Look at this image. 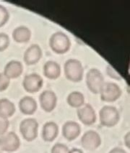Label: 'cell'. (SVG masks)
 Masks as SVG:
<instances>
[{"instance_id": "6da1fadb", "label": "cell", "mask_w": 130, "mask_h": 153, "mask_svg": "<svg viewBox=\"0 0 130 153\" xmlns=\"http://www.w3.org/2000/svg\"><path fill=\"white\" fill-rule=\"evenodd\" d=\"M49 45L55 53L64 54L70 48L71 42L69 37L62 32H56L50 37Z\"/></svg>"}, {"instance_id": "7a4b0ae2", "label": "cell", "mask_w": 130, "mask_h": 153, "mask_svg": "<svg viewBox=\"0 0 130 153\" xmlns=\"http://www.w3.org/2000/svg\"><path fill=\"white\" fill-rule=\"evenodd\" d=\"M66 78L72 82H80L83 77L84 69L80 60L69 59L66 61L64 67Z\"/></svg>"}, {"instance_id": "3957f363", "label": "cell", "mask_w": 130, "mask_h": 153, "mask_svg": "<svg viewBox=\"0 0 130 153\" xmlns=\"http://www.w3.org/2000/svg\"><path fill=\"white\" fill-rule=\"evenodd\" d=\"M120 115L117 108L112 106H104L99 111V120L101 125L113 127L118 124Z\"/></svg>"}, {"instance_id": "277c9868", "label": "cell", "mask_w": 130, "mask_h": 153, "mask_svg": "<svg viewBox=\"0 0 130 153\" xmlns=\"http://www.w3.org/2000/svg\"><path fill=\"white\" fill-rule=\"evenodd\" d=\"M104 83V77L99 70L91 68L87 73L86 84L92 93L95 94H100Z\"/></svg>"}, {"instance_id": "5b68a950", "label": "cell", "mask_w": 130, "mask_h": 153, "mask_svg": "<svg viewBox=\"0 0 130 153\" xmlns=\"http://www.w3.org/2000/svg\"><path fill=\"white\" fill-rule=\"evenodd\" d=\"M20 131L26 141H33L38 137V122L33 118L25 119L20 124Z\"/></svg>"}, {"instance_id": "8992f818", "label": "cell", "mask_w": 130, "mask_h": 153, "mask_svg": "<svg viewBox=\"0 0 130 153\" xmlns=\"http://www.w3.org/2000/svg\"><path fill=\"white\" fill-rule=\"evenodd\" d=\"M122 94L120 87L112 82H105L100 92L101 100L105 102H114L120 98Z\"/></svg>"}, {"instance_id": "52a82bcc", "label": "cell", "mask_w": 130, "mask_h": 153, "mask_svg": "<svg viewBox=\"0 0 130 153\" xmlns=\"http://www.w3.org/2000/svg\"><path fill=\"white\" fill-rule=\"evenodd\" d=\"M20 146V140L14 131L5 133L0 137V148L8 152H15Z\"/></svg>"}, {"instance_id": "ba28073f", "label": "cell", "mask_w": 130, "mask_h": 153, "mask_svg": "<svg viewBox=\"0 0 130 153\" xmlns=\"http://www.w3.org/2000/svg\"><path fill=\"white\" fill-rule=\"evenodd\" d=\"M101 144V136L95 131L89 130L86 131L81 138L82 147L87 150H95V149L98 148Z\"/></svg>"}, {"instance_id": "9c48e42d", "label": "cell", "mask_w": 130, "mask_h": 153, "mask_svg": "<svg viewBox=\"0 0 130 153\" xmlns=\"http://www.w3.org/2000/svg\"><path fill=\"white\" fill-rule=\"evenodd\" d=\"M78 119L85 125H92L96 122V113L90 104H85L77 111Z\"/></svg>"}, {"instance_id": "30bf717a", "label": "cell", "mask_w": 130, "mask_h": 153, "mask_svg": "<svg viewBox=\"0 0 130 153\" xmlns=\"http://www.w3.org/2000/svg\"><path fill=\"white\" fill-rule=\"evenodd\" d=\"M44 84L42 77L37 74H31L26 75L23 81L24 89L29 93L38 92L42 88Z\"/></svg>"}, {"instance_id": "8fae6325", "label": "cell", "mask_w": 130, "mask_h": 153, "mask_svg": "<svg viewBox=\"0 0 130 153\" xmlns=\"http://www.w3.org/2000/svg\"><path fill=\"white\" fill-rule=\"evenodd\" d=\"M39 101L42 109L49 113L56 108L57 104V97L52 91H44L39 97Z\"/></svg>"}, {"instance_id": "7c38bea8", "label": "cell", "mask_w": 130, "mask_h": 153, "mask_svg": "<svg viewBox=\"0 0 130 153\" xmlns=\"http://www.w3.org/2000/svg\"><path fill=\"white\" fill-rule=\"evenodd\" d=\"M42 57V50L37 44H33L25 51L23 59L27 65H31L37 63Z\"/></svg>"}, {"instance_id": "4fadbf2b", "label": "cell", "mask_w": 130, "mask_h": 153, "mask_svg": "<svg viewBox=\"0 0 130 153\" xmlns=\"http://www.w3.org/2000/svg\"><path fill=\"white\" fill-rule=\"evenodd\" d=\"M81 127L80 124L73 121L65 122L62 127V135L68 141H73L80 136Z\"/></svg>"}, {"instance_id": "5bb4252c", "label": "cell", "mask_w": 130, "mask_h": 153, "mask_svg": "<svg viewBox=\"0 0 130 153\" xmlns=\"http://www.w3.org/2000/svg\"><path fill=\"white\" fill-rule=\"evenodd\" d=\"M23 71V66L21 62L12 60L9 61L4 68V74L10 79H16L20 76Z\"/></svg>"}, {"instance_id": "9a60e30c", "label": "cell", "mask_w": 130, "mask_h": 153, "mask_svg": "<svg viewBox=\"0 0 130 153\" xmlns=\"http://www.w3.org/2000/svg\"><path fill=\"white\" fill-rule=\"evenodd\" d=\"M19 108L23 114L26 115H32L37 110V103L33 97L26 96L19 101Z\"/></svg>"}, {"instance_id": "2e32d148", "label": "cell", "mask_w": 130, "mask_h": 153, "mask_svg": "<svg viewBox=\"0 0 130 153\" xmlns=\"http://www.w3.org/2000/svg\"><path fill=\"white\" fill-rule=\"evenodd\" d=\"M59 127L54 122H48L44 124L42 129V137L45 142H51L57 137Z\"/></svg>"}, {"instance_id": "e0dca14e", "label": "cell", "mask_w": 130, "mask_h": 153, "mask_svg": "<svg viewBox=\"0 0 130 153\" xmlns=\"http://www.w3.org/2000/svg\"><path fill=\"white\" fill-rule=\"evenodd\" d=\"M44 76L49 79H58L61 74V67L56 62L49 60L44 65Z\"/></svg>"}, {"instance_id": "ac0fdd59", "label": "cell", "mask_w": 130, "mask_h": 153, "mask_svg": "<svg viewBox=\"0 0 130 153\" xmlns=\"http://www.w3.org/2000/svg\"><path fill=\"white\" fill-rule=\"evenodd\" d=\"M31 37V30L26 26L17 27L12 32V38L17 42H20V43L27 42L29 41Z\"/></svg>"}, {"instance_id": "d6986e66", "label": "cell", "mask_w": 130, "mask_h": 153, "mask_svg": "<svg viewBox=\"0 0 130 153\" xmlns=\"http://www.w3.org/2000/svg\"><path fill=\"white\" fill-rule=\"evenodd\" d=\"M15 105L8 99H0V115L10 118L15 114Z\"/></svg>"}, {"instance_id": "ffe728a7", "label": "cell", "mask_w": 130, "mask_h": 153, "mask_svg": "<svg viewBox=\"0 0 130 153\" xmlns=\"http://www.w3.org/2000/svg\"><path fill=\"white\" fill-rule=\"evenodd\" d=\"M67 104L71 107L79 108L85 104L84 95L79 91H72L67 98Z\"/></svg>"}, {"instance_id": "44dd1931", "label": "cell", "mask_w": 130, "mask_h": 153, "mask_svg": "<svg viewBox=\"0 0 130 153\" xmlns=\"http://www.w3.org/2000/svg\"><path fill=\"white\" fill-rule=\"evenodd\" d=\"M9 17H10V14L8 9L3 5L0 4V27L4 26L8 22Z\"/></svg>"}, {"instance_id": "7402d4cb", "label": "cell", "mask_w": 130, "mask_h": 153, "mask_svg": "<svg viewBox=\"0 0 130 153\" xmlns=\"http://www.w3.org/2000/svg\"><path fill=\"white\" fill-rule=\"evenodd\" d=\"M10 45V37L4 33H0V52L8 48Z\"/></svg>"}, {"instance_id": "603a6c76", "label": "cell", "mask_w": 130, "mask_h": 153, "mask_svg": "<svg viewBox=\"0 0 130 153\" xmlns=\"http://www.w3.org/2000/svg\"><path fill=\"white\" fill-rule=\"evenodd\" d=\"M69 149L67 145L62 143H56L51 148V153H69Z\"/></svg>"}, {"instance_id": "cb8c5ba5", "label": "cell", "mask_w": 130, "mask_h": 153, "mask_svg": "<svg viewBox=\"0 0 130 153\" xmlns=\"http://www.w3.org/2000/svg\"><path fill=\"white\" fill-rule=\"evenodd\" d=\"M9 126H10V122L8 118L0 115V135L5 134L7 132Z\"/></svg>"}, {"instance_id": "d4e9b609", "label": "cell", "mask_w": 130, "mask_h": 153, "mask_svg": "<svg viewBox=\"0 0 130 153\" xmlns=\"http://www.w3.org/2000/svg\"><path fill=\"white\" fill-rule=\"evenodd\" d=\"M106 73H107L108 76L113 79H116L119 81V80L122 79L120 74H119L118 71L116 70L111 65H108L107 68H106Z\"/></svg>"}, {"instance_id": "484cf974", "label": "cell", "mask_w": 130, "mask_h": 153, "mask_svg": "<svg viewBox=\"0 0 130 153\" xmlns=\"http://www.w3.org/2000/svg\"><path fill=\"white\" fill-rule=\"evenodd\" d=\"M10 83V79L7 77L4 73H0V91L6 90Z\"/></svg>"}, {"instance_id": "4316f807", "label": "cell", "mask_w": 130, "mask_h": 153, "mask_svg": "<svg viewBox=\"0 0 130 153\" xmlns=\"http://www.w3.org/2000/svg\"><path fill=\"white\" fill-rule=\"evenodd\" d=\"M108 153H126V152L124 149L120 148V147H115L112 149Z\"/></svg>"}, {"instance_id": "83f0119b", "label": "cell", "mask_w": 130, "mask_h": 153, "mask_svg": "<svg viewBox=\"0 0 130 153\" xmlns=\"http://www.w3.org/2000/svg\"><path fill=\"white\" fill-rule=\"evenodd\" d=\"M124 143L125 145L128 148H129V132H128L127 134L125 135V137H124Z\"/></svg>"}, {"instance_id": "f1b7e54d", "label": "cell", "mask_w": 130, "mask_h": 153, "mask_svg": "<svg viewBox=\"0 0 130 153\" xmlns=\"http://www.w3.org/2000/svg\"><path fill=\"white\" fill-rule=\"evenodd\" d=\"M69 153H83V152L79 148H72L69 149Z\"/></svg>"}]
</instances>
